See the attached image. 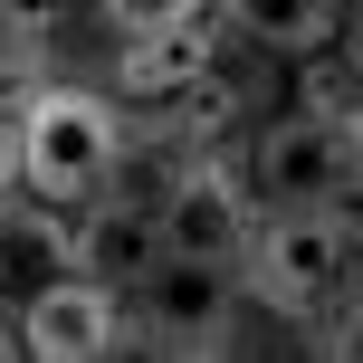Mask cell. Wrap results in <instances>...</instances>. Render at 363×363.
I'll list each match as a JSON object with an SVG mask.
<instances>
[{
  "label": "cell",
  "instance_id": "obj_7",
  "mask_svg": "<svg viewBox=\"0 0 363 363\" xmlns=\"http://www.w3.org/2000/svg\"><path fill=\"white\" fill-rule=\"evenodd\" d=\"M163 258V230H153V201H125V191H86L67 220V268L77 277H106L115 296Z\"/></svg>",
  "mask_w": 363,
  "mask_h": 363
},
{
  "label": "cell",
  "instance_id": "obj_15",
  "mask_svg": "<svg viewBox=\"0 0 363 363\" xmlns=\"http://www.w3.org/2000/svg\"><path fill=\"white\" fill-rule=\"evenodd\" d=\"M19 182V153H10V115H0V191Z\"/></svg>",
  "mask_w": 363,
  "mask_h": 363
},
{
  "label": "cell",
  "instance_id": "obj_3",
  "mask_svg": "<svg viewBox=\"0 0 363 363\" xmlns=\"http://www.w3.org/2000/svg\"><path fill=\"white\" fill-rule=\"evenodd\" d=\"M125 325H134V345H153V354H230L239 268H230V258L163 249V258L125 287Z\"/></svg>",
  "mask_w": 363,
  "mask_h": 363
},
{
  "label": "cell",
  "instance_id": "obj_13",
  "mask_svg": "<svg viewBox=\"0 0 363 363\" xmlns=\"http://www.w3.org/2000/svg\"><path fill=\"white\" fill-rule=\"evenodd\" d=\"M211 0H96V19H106L115 38H134V29H172V19H201Z\"/></svg>",
  "mask_w": 363,
  "mask_h": 363
},
{
  "label": "cell",
  "instance_id": "obj_4",
  "mask_svg": "<svg viewBox=\"0 0 363 363\" xmlns=\"http://www.w3.org/2000/svg\"><path fill=\"white\" fill-rule=\"evenodd\" d=\"M19 335H29V363H106V354L134 345L125 296H115L106 277H77V268L38 277V287L19 296Z\"/></svg>",
  "mask_w": 363,
  "mask_h": 363
},
{
  "label": "cell",
  "instance_id": "obj_8",
  "mask_svg": "<svg viewBox=\"0 0 363 363\" xmlns=\"http://www.w3.org/2000/svg\"><path fill=\"white\" fill-rule=\"evenodd\" d=\"M201 67H220V19H172V29H134L115 48V96H172L191 86Z\"/></svg>",
  "mask_w": 363,
  "mask_h": 363
},
{
  "label": "cell",
  "instance_id": "obj_11",
  "mask_svg": "<svg viewBox=\"0 0 363 363\" xmlns=\"http://www.w3.org/2000/svg\"><path fill=\"white\" fill-rule=\"evenodd\" d=\"M296 67H306V77H296V96H306V106H296V115H325V125H354V29H335L325 48H306Z\"/></svg>",
  "mask_w": 363,
  "mask_h": 363
},
{
  "label": "cell",
  "instance_id": "obj_14",
  "mask_svg": "<svg viewBox=\"0 0 363 363\" xmlns=\"http://www.w3.org/2000/svg\"><path fill=\"white\" fill-rule=\"evenodd\" d=\"M0 363H29V335H19V296H0Z\"/></svg>",
  "mask_w": 363,
  "mask_h": 363
},
{
  "label": "cell",
  "instance_id": "obj_2",
  "mask_svg": "<svg viewBox=\"0 0 363 363\" xmlns=\"http://www.w3.org/2000/svg\"><path fill=\"white\" fill-rule=\"evenodd\" d=\"M239 287H258V306L277 315H335L354 287V211L345 201H296V211H268L249 220V239H239Z\"/></svg>",
  "mask_w": 363,
  "mask_h": 363
},
{
  "label": "cell",
  "instance_id": "obj_6",
  "mask_svg": "<svg viewBox=\"0 0 363 363\" xmlns=\"http://www.w3.org/2000/svg\"><path fill=\"white\" fill-rule=\"evenodd\" d=\"M258 201H249V172L220 163V153H191L163 201H153V230H163V249H191V258H239V239H249Z\"/></svg>",
  "mask_w": 363,
  "mask_h": 363
},
{
  "label": "cell",
  "instance_id": "obj_12",
  "mask_svg": "<svg viewBox=\"0 0 363 363\" xmlns=\"http://www.w3.org/2000/svg\"><path fill=\"white\" fill-rule=\"evenodd\" d=\"M77 0H0V29L19 38V48H48V38H67Z\"/></svg>",
  "mask_w": 363,
  "mask_h": 363
},
{
  "label": "cell",
  "instance_id": "obj_1",
  "mask_svg": "<svg viewBox=\"0 0 363 363\" xmlns=\"http://www.w3.org/2000/svg\"><path fill=\"white\" fill-rule=\"evenodd\" d=\"M10 153H19V191L29 201L77 211V201L106 191V172L125 163V115L106 106V86H19Z\"/></svg>",
  "mask_w": 363,
  "mask_h": 363
},
{
  "label": "cell",
  "instance_id": "obj_10",
  "mask_svg": "<svg viewBox=\"0 0 363 363\" xmlns=\"http://www.w3.org/2000/svg\"><path fill=\"white\" fill-rule=\"evenodd\" d=\"M220 29H239L249 48H277V57H306L345 29L335 0H220Z\"/></svg>",
  "mask_w": 363,
  "mask_h": 363
},
{
  "label": "cell",
  "instance_id": "obj_9",
  "mask_svg": "<svg viewBox=\"0 0 363 363\" xmlns=\"http://www.w3.org/2000/svg\"><path fill=\"white\" fill-rule=\"evenodd\" d=\"M67 268V220H57V201H29L10 182V191H0V296H29L38 277H57Z\"/></svg>",
  "mask_w": 363,
  "mask_h": 363
},
{
  "label": "cell",
  "instance_id": "obj_5",
  "mask_svg": "<svg viewBox=\"0 0 363 363\" xmlns=\"http://www.w3.org/2000/svg\"><path fill=\"white\" fill-rule=\"evenodd\" d=\"M249 201L268 211H296V201H345L354 182V125H325V115H277L249 144Z\"/></svg>",
  "mask_w": 363,
  "mask_h": 363
}]
</instances>
